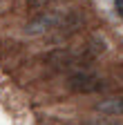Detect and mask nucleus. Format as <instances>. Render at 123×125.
<instances>
[{"instance_id": "obj_1", "label": "nucleus", "mask_w": 123, "mask_h": 125, "mask_svg": "<svg viewBox=\"0 0 123 125\" xmlns=\"http://www.w3.org/2000/svg\"><path fill=\"white\" fill-rule=\"evenodd\" d=\"M45 62H49L54 69H69V67H76V65H87L92 60L87 58L85 52L74 54V52L65 49V47H58V49H54L45 56Z\"/></svg>"}, {"instance_id": "obj_2", "label": "nucleus", "mask_w": 123, "mask_h": 125, "mask_svg": "<svg viewBox=\"0 0 123 125\" xmlns=\"http://www.w3.org/2000/svg\"><path fill=\"white\" fill-rule=\"evenodd\" d=\"M67 87L74 94H96L103 89V78L92 72H76L67 78Z\"/></svg>"}, {"instance_id": "obj_3", "label": "nucleus", "mask_w": 123, "mask_h": 125, "mask_svg": "<svg viewBox=\"0 0 123 125\" xmlns=\"http://www.w3.org/2000/svg\"><path fill=\"white\" fill-rule=\"evenodd\" d=\"M63 13H65V11H52V9H47V11H38L36 18L27 22V29H25V31H27L29 36L49 34V31H54V29L58 27L60 18H63Z\"/></svg>"}, {"instance_id": "obj_4", "label": "nucleus", "mask_w": 123, "mask_h": 125, "mask_svg": "<svg viewBox=\"0 0 123 125\" xmlns=\"http://www.w3.org/2000/svg\"><path fill=\"white\" fill-rule=\"evenodd\" d=\"M96 112L107 114V116H123V96H112V98H105L101 103L94 105Z\"/></svg>"}, {"instance_id": "obj_5", "label": "nucleus", "mask_w": 123, "mask_h": 125, "mask_svg": "<svg viewBox=\"0 0 123 125\" xmlns=\"http://www.w3.org/2000/svg\"><path fill=\"white\" fill-rule=\"evenodd\" d=\"M54 2H58V0H27V7H29V11H43V9H47V7H52Z\"/></svg>"}, {"instance_id": "obj_6", "label": "nucleus", "mask_w": 123, "mask_h": 125, "mask_svg": "<svg viewBox=\"0 0 123 125\" xmlns=\"http://www.w3.org/2000/svg\"><path fill=\"white\" fill-rule=\"evenodd\" d=\"M114 7H116V13L123 18V0H114Z\"/></svg>"}]
</instances>
